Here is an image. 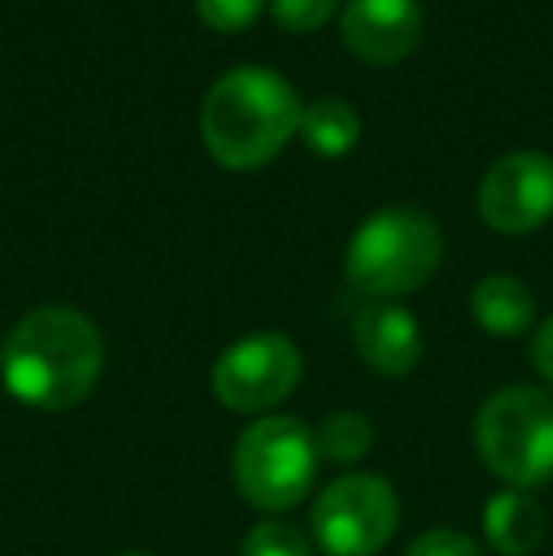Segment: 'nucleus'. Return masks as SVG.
Wrapping results in <instances>:
<instances>
[{"label":"nucleus","instance_id":"f257e3e1","mask_svg":"<svg viewBox=\"0 0 553 556\" xmlns=\"http://www.w3.org/2000/svg\"><path fill=\"white\" fill-rule=\"evenodd\" d=\"M103 333L76 307H35L12 326L0 349L4 390L38 413L76 409L103 375Z\"/></svg>","mask_w":553,"mask_h":556},{"label":"nucleus","instance_id":"f03ea898","mask_svg":"<svg viewBox=\"0 0 553 556\" xmlns=\"http://www.w3.org/2000/svg\"><path fill=\"white\" fill-rule=\"evenodd\" d=\"M303 103L274 68L239 65L209 88L201 103V140L228 170H254L300 132Z\"/></svg>","mask_w":553,"mask_h":556},{"label":"nucleus","instance_id":"7ed1b4c3","mask_svg":"<svg viewBox=\"0 0 553 556\" xmlns=\"http://www.w3.org/2000/svg\"><path fill=\"white\" fill-rule=\"evenodd\" d=\"M443 262V227L428 213L391 205L372 213L345 250V277L376 300H399L436 277Z\"/></svg>","mask_w":553,"mask_h":556},{"label":"nucleus","instance_id":"20e7f679","mask_svg":"<svg viewBox=\"0 0 553 556\" xmlns=\"http://www.w3.org/2000/svg\"><path fill=\"white\" fill-rule=\"evenodd\" d=\"M481 466L508 489H539L553 481V394L531 382H512L481 402L474 417Z\"/></svg>","mask_w":553,"mask_h":556},{"label":"nucleus","instance_id":"39448f33","mask_svg":"<svg viewBox=\"0 0 553 556\" xmlns=\"http://www.w3.org/2000/svg\"><path fill=\"white\" fill-rule=\"evenodd\" d=\"M318 466L323 458L315 446V428L288 413L259 417L231 451V477L239 496L266 515L300 507L315 489Z\"/></svg>","mask_w":553,"mask_h":556},{"label":"nucleus","instance_id":"423d86ee","mask_svg":"<svg viewBox=\"0 0 553 556\" xmlns=\"http://www.w3.org/2000/svg\"><path fill=\"white\" fill-rule=\"evenodd\" d=\"M402 522V500L379 473H341L311 504V542L326 556H376Z\"/></svg>","mask_w":553,"mask_h":556},{"label":"nucleus","instance_id":"0eeeda50","mask_svg":"<svg viewBox=\"0 0 553 556\" xmlns=\"http://www.w3.org/2000/svg\"><path fill=\"white\" fill-rule=\"evenodd\" d=\"M303 379V352L288 333L262 330L231 341L216 356L209 387L228 413L239 417H269L280 402L292 397Z\"/></svg>","mask_w":553,"mask_h":556},{"label":"nucleus","instance_id":"6e6552de","mask_svg":"<svg viewBox=\"0 0 553 556\" xmlns=\"http://www.w3.org/2000/svg\"><path fill=\"white\" fill-rule=\"evenodd\" d=\"M478 216L501 235H527L553 216V160L546 152H508L481 175Z\"/></svg>","mask_w":553,"mask_h":556},{"label":"nucleus","instance_id":"1a4fd4ad","mask_svg":"<svg viewBox=\"0 0 553 556\" xmlns=\"http://www.w3.org/2000/svg\"><path fill=\"white\" fill-rule=\"evenodd\" d=\"M425 30L420 0H349L341 12V42L368 65H399Z\"/></svg>","mask_w":553,"mask_h":556},{"label":"nucleus","instance_id":"9d476101","mask_svg":"<svg viewBox=\"0 0 553 556\" xmlns=\"http://www.w3.org/2000/svg\"><path fill=\"white\" fill-rule=\"evenodd\" d=\"M356 356L384 379H406L425 356V337L414 311L394 300H376L353 318Z\"/></svg>","mask_w":553,"mask_h":556},{"label":"nucleus","instance_id":"9b49d317","mask_svg":"<svg viewBox=\"0 0 553 556\" xmlns=\"http://www.w3.org/2000/svg\"><path fill=\"white\" fill-rule=\"evenodd\" d=\"M481 530L501 556H535L550 534V519L535 492L501 489L481 507Z\"/></svg>","mask_w":553,"mask_h":556},{"label":"nucleus","instance_id":"f8f14e48","mask_svg":"<svg viewBox=\"0 0 553 556\" xmlns=\"http://www.w3.org/2000/svg\"><path fill=\"white\" fill-rule=\"evenodd\" d=\"M470 315L478 330H486L489 337H524L539 318V303L519 277L489 273L474 285Z\"/></svg>","mask_w":553,"mask_h":556},{"label":"nucleus","instance_id":"ddd939ff","mask_svg":"<svg viewBox=\"0 0 553 556\" xmlns=\"http://www.w3.org/2000/svg\"><path fill=\"white\" fill-rule=\"evenodd\" d=\"M361 132H364V122H361V114H356V106L338 96L311 99L300 114V137L307 140L311 152L326 155V160H338V155L353 152Z\"/></svg>","mask_w":553,"mask_h":556},{"label":"nucleus","instance_id":"4468645a","mask_svg":"<svg viewBox=\"0 0 553 556\" xmlns=\"http://www.w3.org/2000/svg\"><path fill=\"white\" fill-rule=\"evenodd\" d=\"M315 446L318 458L334 462V466H356L372 454L376 446V428L364 413L356 409H334L323 417V425L315 428Z\"/></svg>","mask_w":553,"mask_h":556},{"label":"nucleus","instance_id":"2eb2a0df","mask_svg":"<svg viewBox=\"0 0 553 556\" xmlns=\"http://www.w3.org/2000/svg\"><path fill=\"white\" fill-rule=\"evenodd\" d=\"M239 556H315V542L296 522L262 519L243 534Z\"/></svg>","mask_w":553,"mask_h":556},{"label":"nucleus","instance_id":"dca6fc26","mask_svg":"<svg viewBox=\"0 0 553 556\" xmlns=\"http://www.w3.org/2000/svg\"><path fill=\"white\" fill-rule=\"evenodd\" d=\"M269 12L292 35H311L334 20L338 0H269Z\"/></svg>","mask_w":553,"mask_h":556},{"label":"nucleus","instance_id":"f3484780","mask_svg":"<svg viewBox=\"0 0 553 556\" xmlns=\"http://www.w3.org/2000/svg\"><path fill=\"white\" fill-rule=\"evenodd\" d=\"M193 4H198V15L213 30L239 35V30H247L254 20H259L266 0H193Z\"/></svg>","mask_w":553,"mask_h":556},{"label":"nucleus","instance_id":"a211bd4d","mask_svg":"<svg viewBox=\"0 0 553 556\" xmlns=\"http://www.w3.org/2000/svg\"><path fill=\"white\" fill-rule=\"evenodd\" d=\"M406 556H486L478 542L463 530H451V527H436L425 530L410 542Z\"/></svg>","mask_w":553,"mask_h":556},{"label":"nucleus","instance_id":"6ab92c4d","mask_svg":"<svg viewBox=\"0 0 553 556\" xmlns=\"http://www.w3.org/2000/svg\"><path fill=\"white\" fill-rule=\"evenodd\" d=\"M531 364L535 371L542 375V379L553 387V315L546 318V323L535 330V341H531Z\"/></svg>","mask_w":553,"mask_h":556},{"label":"nucleus","instance_id":"aec40b11","mask_svg":"<svg viewBox=\"0 0 553 556\" xmlns=\"http://www.w3.org/2000/svg\"><path fill=\"white\" fill-rule=\"evenodd\" d=\"M114 556H155V553H144V549H129V553H114Z\"/></svg>","mask_w":553,"mask_h":556}]
</instances>
